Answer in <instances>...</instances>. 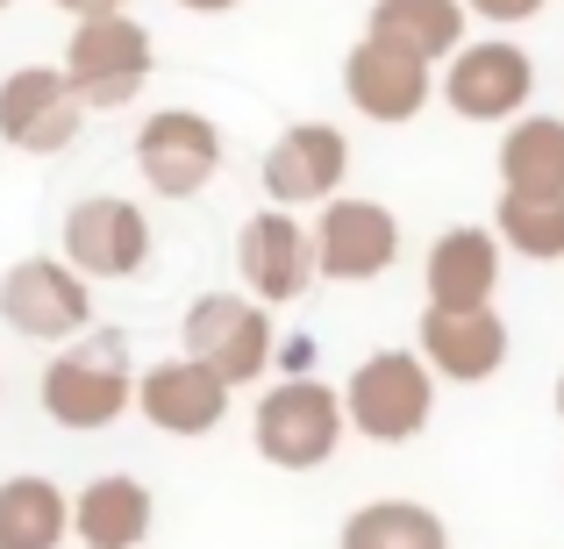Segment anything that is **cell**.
Segmentation results:
<instances>
[{
    "label": "cell",
    "mask_w": 564,
    "mask_h": 549,
    "mask_svg": "<svg viewBox=\"0 0 564 549\" xmlns=\"http://www.w3.org/2000/svg\"><path fill=\"white\" fill-rule=\"evenodd\" d=\"M344 436H350L344 393L307 378V371H286V378L258 399V414H250V442H258V457L279 464V471H322L344 450Z\"/></svg>",
    "instance_id": "6da1fadb"
},
{
    "label": "cell",
    "mask_w": 564,
    "mask_h": 549,
    "mask_svg": "<svg viewBox=\"0 0 564 549\" xmlns=\"http://www.w3.org/2000/svg\"><path fill=\"white\" fill-rule=\"evenodd\" d=\"M43 414L57 428H108L137 407V371H129L122 336H72L51 364H43L36 385Z\"/></svg>",
    "instance_id": "7a4b0ae2"
},
{
    "label": "cell",
    "mask_w": 564,
    "mask_h": 549,
    "mask_svg": "<svg viewBox=\"0 0 564 549\" xmlns=\"http://www.w3.org/2000/svg\"><path fill=\"white\" fill-rule=\"evenodd\" d=\"M151 65H158V43L129 8L79 14V29H72V43H65V79H72V94L86 100V114L129 108V100L143 94V79H151Z\"/></svg>",
    "instance_id": "3957f363"
},
{
    "label": "cell",
    "mask_w": 564,
    "mask_h": 549,
    "mask_svg": "<svg viewBox=\"0 0 564 549\" xmlns=\"http://www.w3.org/2000/svg\"><path fill=\"white\" fill-rule=\"evenodd\" d=\"M436 407V371L422 364V350H372L344 378V414L365 442H414Z\"/></svg>",
    "instance_id": "277c9868"
},
{
    "label": "cell",
    "mask_w": 564,
    "mask_h": 549,
    "mask_svg": "<svg viewBox=\"0 0 564 549\" xmlns=\"http://www.w3.org/2000/svg\"><path fill=\"white\" fill-rule=\"evenodd\" d=\"M529 94H536V57L514 36H479V43L465 36L443 57V108L465 114V122L508 129L514 114H529Z\"/></svg>",
    "instance_id": "5b68a950"
},
{
    "label": "cell",
    "mask_w": 564,
    "mask_h": 549,
    "mask_svg": "<svg viewBox=\"0 0 564 549\" xmlns=\"http://www.w3.org/2000/svg\"><path fill=\"white\" fill-rule=\"evenodd\" d=\"M0 321L22 343H72L94 321V278L65 257H22L0 272Z\"/></svg>",
    "instance_id": "8992f818"
},
{
    "label": "cell",
    "mask_w": 564,
    "mask_h": 549,
    "mask_svg": "<svg viewBox=\"0 0 564 549\" xmlns=\"http://www.w3.org/2000/svg\"><path fill=\"white\" fill-rule=\"evenodd\" d=\"M236 272H243V293L264 307H293L307 286H315V229H307L293 207H258V215L236 229Z\"/></svg>",
    "instance_id": "52a82bcc"
},
{
    "label": "cell",
    "mask_w": 564,
    "mask_h": 549,
    "mask_svg": "<svg viewBox=\"0 0 564 549\" xmlns=\"http://www.w3.org/2000/svg\"><path fill=\"white\" fill-rule=\"evenodd\" d=\"M221 129L207 122L200 108H158L151 122L137 129V172L158 200H193L207 193V179L221 172Z\"/></svg>",
    "instance_id": "ba28073f"
},
{
    "label": "cell",
    "mask_w": 564,
    "mask_h": 549,
    "mask_svg": "<svg viewBox=\"0 0 564 549\" xmlns=\"http://www.w3.org/2000/svg\"><path fill=\"white\" fill-rule=\"evenodd\" d=\"M86 122V100L72 94L65 65H22L0 79V143L22 157H57L72 151Z\"/></svg>",
    "instance_id": "9c48e42d"
},
{
    "label": "cell",
    "mask_w": 564,
    "mask_h": 549,
    "mask_svg": "<svg viewBox=\"0 0 564 549\" xmlns=\"http://www.w3.org/2000/svg\"><path fill=\"white\" fill-rule=\"evenodd\" d=\"M186 358H200L207 371H221L229 385H250L272 364V315L250 293H200L186 307Z\"/></svg>",
    "instance_id": "30bf717a"
},
{
    "label": "cell",
    "mask_w": 564,
    "mask_h": 549,
    "mask_svg": "<svg viewBox=\"0 0 564 549\" xmlns=\"http://www.w3.org/2000/svg\"><path fill=\"white\" fill-rule=\"evenodd\" d=\"M400 257V221L393 207L379 200H350V193H336V200H322L315 215V272L329 278V286H365V278H386Z\"/></svg>",
    "instance_id": "8fae6325"
},
{
    "label": "cell",
    "mask_w": 564,
    "mask_h": 549,
    "mask_svg": "<svg viewBox=\"0 0 564 549\" xmlns=\"http://www.w3.org/2000/svg\"><path fill=\"white\" fill-rule=\"evenodd\" d=\"M65 264L100 278H137L151 264V215L122 193H94L65 215Z\"/></svg>",
    "instance_id": "7c38bea8"
},
{
    "label": "cell",
    "mask_w": 564,
    "mask_h": 549,
    "mask_svg": "<svg viewBox=\"0 0 564 549\" xmlns=\"http://www.w3.org/2000/svg\"><path fill=\"white\" fill-rule=\"evenodd\" d=\"M344 172H350V136L336 122H293L286 136L264 151L258 179L272 193V207H322L344 193Z\"/></svg>",
    "instance_id": "4fadbf2b"
},
{
    "label": "cell",
    "mask_w": 564,
    "mask_h": 549,
    "mask_svg": "<svg viewBox=\"0 0 564 549\" xmlns=\"http://www.w3.org/2000/svg\"><path fill=\"white\" fill-rule=\"evenodd\" d=\"M429 94H436V65H422V57L393 51V43L379 36H358L344 57V100L365 114V122H414V114L429 108Z\"/></svg>",
    "instance_id": "5bb4252c"
},
{
    "label": "cell",
    "mask_w": 564,
    "mask_h": 549,
    "mask_svg": "<svg viewBox=\"0 0 564 549\" xmlns=\"http://www.w3.org/2000/svg\"><path fill=\"white\" fill-rule=\"evenodd\" d=\"M414 350H422V364L436 371V378L486 385L508 364V321H500L494 307H422Z\"/></svg>",
    "instance_id": "9a60e30c"
},
{
    "label": "cell",
    "mask_w": 564,
    "mask_h": 549,
    "mask_svg": "<svg viewBox=\"0 0 564 549\" xmlns=\"http://www.w3.org/2000/svg\"><path fill=\"white\" fill-rule=\"evenodd\" d=\"M229 393L236 385L221 378V371H207L200 358H165V364H151L137 378V414L151 428H165V436H215L221 428V414H229Z\"/></svg>",
    "instance_id": "2e32d148"
},
{
    "label": "cell",
    "mask_w": 564,
    "mask_h": 549,
    "mask_svg": "<svg viewBox=\"0 0 564 549\" xmlns=\"http://www.w3.org/2000/svg\"><path fill=\"white\" fill-rule=\"evenodd\" d=\"M429 307H494L500 293V229H443L422 264Z\"/></svg>",
    "instance_id": "e0dca14e"
},
{
    "label": "cell",
    "mask_w": 564,
    "mask_h": 549,
    "mask_svg": "<svg viewBox=\"0 0 564 549\" xmlns=\"http://www.w3.org/2000/svg\"><path fill=\"white\" fill-rule=\"evenodd\" d=\"M151 521H158V499L129 471H100L72 493V536L86 549H137L151 536Z\"/></svg>",
    "instance_id": "ac0fdd59"
},
{
    "label": "cell",
    "mask_w": 564,
    "mask_h": 549,
    "mask_svg": "<svg viewBox=\"0 0 564 549\" xmlns=\"http://www.w3.org/2000/svg\"><path fill=\"white\" fill-rule=\"evenodd\" d=\"M465 29H471V8H465V0H372L365 36L393 43V51L422 57V65H443V57L465 43Z\"/></svg>",
    "instance_id": "d6986e66"
},
{
    "label": "cell",
    "mask_w": 564,
    "mask_h": 549,
    "mask_svg": "<svg viewBox=\"0 0 564 549\" xmlns=\"http://www.w3.org/2000/svg\"><path fill=\"white\" fill-rule=\"evenodd\" d=\"M72 536V493L43 471L0 479V549H57Z\"/></svg>",
    "instance_id": "ffe728a7"
},
{
    "label": "cell",
    "mask_w": 564,
    "mask_h": 549,
    "mask_svg": "<svg viewBox=\"0 0 564 549\" xmlns=\"http://www.w3.org/2000/svg\"><path fill=\"white\" fill-rule=\"evenodd\" d=\"M500 186L564 193V114H514L500 136Z\"/></svg>",
    "instance_id": "44dd1931"
},
{
    "label": "cell",
    "mask_w": 564,
    "mask_h": 549,
    "mask_svg": "<svg viewBox=\"0 0 564 549\" xmlns=\"http://www.w3.org/2000/svg\"><path fill=\"white\" fill-rule=\"evenodd\" d=\"M336 549H451V528L422 499H365L344 521Z\"/></svg>",
    "instance_id": "7402d4cb"
},
{
    "label": "cell",
    "mask_w": 564,
    "mask_h": 549,
    "mask_svg": "<svg viewBox=\"0 0 564 549\" xmlns=\"http://www.w3.org/2000/svg\"><path fill=\"white\" fill-rule=\"evenodd\" d=\"M500 243L536 264L564 257V193H500Z\"/></svg>",
    "instance_id": "603a6c76"
},
{
    "label": "cell",
    "mask_w": 564,
    "mask_h": 549,
    "mask_svg": "<svg viewBox=\"0 0 564 549\" xmlns=\"http://www.w3.org/2000/svg\"><path fill=\"white\" fill-rule=\"evenodd\" d=\"M465 8L479 14V22H500V29H508V22H536L551 0H465Z\"/></svg>",
    "instance_id": "cb8c5ba5"
},
{
    "label": "cell",
    "mask_w": 564,
    "mask_h": 549,
    "mask_svg": "<svg viewBox=\"0 0 564 549\" xmlns=\"http://www.w3.org/2000/svg\"><path fill=\"white\" fill-rule=\"evenodd\" d=\"M51 8H65L79 22V14H108V8H129V0H51Z\"/></svg>",
    "instance_id": "d4e9b609"
},
{
    "label": "cell",
    "mask_w": 564,
    "mask_h": 549,
    "mask_svg": "<svg viewBox=\"0 0 564 549\" xmlns=\"http://www.w3.org/2000/svg\"><path fill=\"white\" fill-rule=\"evenodd\" d=\"M186 14H229V8H243V0H180Z\"/></svg>",
    "instance_id": "484cf974"
},
{
    "label": "cell",
    "mask_w": 564,
    "mask_h": 549,
    "mask_svg": "<svg viewBox=\"0 0 564 549\" xmlns=\"http://www.w3.org/2000/svg\"><path fill=\"white\" fill-rule=\"evenodd\" d=\"M557 414H564V378H557Z\"/></svg>",
    "instance_id": "4316f807"
},
{
    "label": "cell",
    "mask_w": 564,
    "mask_h": 549,
    "mask_svg": "<svg viewBox=\"0 0 564 549\" xmlns=\"http://www.w3.org/2000/svg\"><path fill=\"white\" fill-rule=\"evenodd\" d=\"M0 8H8V0H0Z\"/></svg>",
    "instance_id": "83f0119b"
}]
</instances>
